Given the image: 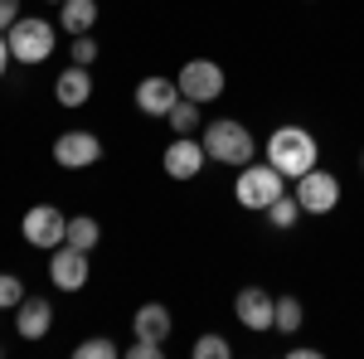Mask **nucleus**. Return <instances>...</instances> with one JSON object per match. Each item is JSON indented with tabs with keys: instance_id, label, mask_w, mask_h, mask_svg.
Segmentation results:
<instances>
[{
	"instance_id": "9b49d317",
	"label": "nucleus",
	"mask_w": 364,
	"mask_h": 359,
	"mask_svg": "<svg viewBox=\"0 0 364 359\" xmlns=\"http://www.w3.org/2000/svg\"><path fill=\"white\" fill-rule=\"evenodd\" d=\"M204 166H209V151H204V141H199V136H175L166 146V156H161V170H166L170 180H180V185L195 180Z\"/></svg>"
},
{
	"instance_id": "1a4fd4ad",
	"label": "nucleus",
	"mask_w": 364,
	"mask_h": 359,
	"mask_svg": "<svg viewBox=\"0 0 364 359\" xmlns=\"http://www.w3.org/2000/svg\"><path fill=\"white\" fill-rule=\"evenodd\" d=\"M87 272H92V252L73 248V243H58L49 252V282H54V291H83Z\"/></svg>"
},
{
	"instance_id": "20e7f679",
	"label": "nucleus",
	"mask_w": 364,
	"mask_h": 359,
	"mask_svg": "<svg viewBox=\"0 0 364 359\" xmlns=\"http://www.w3.org/2000/svg\"><path fill=\"white\" fill-rule=\"evenodd\" d=\"M287 194V175L277 166H267V161H248V166L238 170V180H233V199L243 204V209H267L272 199Z\"/></svg>"
},
{
	"instance_id": "f8f14e48",
	"label": "nucleus",
	"mask_w": 364,
	"mask_h": 359,
	"mask_svg": "<svg viewBox=\"0 0 364 359\" xmlns=\"http://www.w3.org/2000/svg\"><path fill=\"white\" fill-rule=\"evenodd\" d=\"M132 102H136L141 117H170V107L180 102V87L166 73H146L136 83V92H132Z\"/></svg>"
},
{
	"instance_id": "423d86ee",
	"label": "nucleus",
	"mask_w": 364,
	"mask_h": 359,
	"mask_svg": "<svg viewBox=\"0 0 364 359\" xmlns=\"http://www.w3.org/2000/svg\"><path fill=\"white\" fill-rule=\"evenodd\" d=\"M296 204H301V214H311V219H326V214H336L340 209V180L331 175V170L311 166L306 175H296Z\"/></svg>"
},
{
	"instance_id": "cd10ccee",
	"label": "nucleus",
	"mask_w": 364,
	"mask_h": 359,
	"mask_svg": "<svg viewBox=\"0 0 364 359\" xmlns=\"http://www.w3.org/2000/svg\"><path fill=\"white\" fill-rule=\"evenodd\" d=\"M287 355H291V359H316V355H321V350H311V345H291Z\"/></svg>"
},
{
	"instance_id": "a878e982",
	"label": "nucleus",
	"mask_w": 364,
	"mask_h": 359,
	"mask_svg": "<svg viewBox=\"0 0 364 359\" xmlns=\"http://www.w3.org/2000/svg\"><path fill=\"white\" fill-rule=\"evenodd\" d=\"M20 15H25V10H20V0H0V34H5V29L15 25Z\"/></svg>"
},
{
	"instance_id": "4be33fe9",
	"label": "nucleus",
	"mask_w": 364,
	"mask_h": 359,
	"mask_svg": "<svg viewBox=\"0 0 364 359\" xmlns=\"http://www.w3.org/2000/svg\"><path fill=\"white\" fill-rule=\"evenodd\" d=\"M68 63L92 68V63H97V39H92V34H73V44H68Z\"/></svg>"
},
{
	"instance_id": "5701e85b",
	"label": "nucleus",
	"mask_w": 364,
	"mask_h": 359,
	"mask_svg": "<svg viewBox=\"0 0 364 359\" xmlns=\"http://www.w3.org/2000/svg\"><path fill=\"white\" fill-rule=\"evenodd\" d=\"M20 301H25V282L15 272H0V311H15Z\"/></svg>"
},
{
	"instance_id": "412c9836",
	"label": "nucleus",
	"mask_w": 364,
	"mask_h": 359,
	"mask_svg": "<svg viewBox=\"0 0 364 359\" xmlns=\"http://www.w3.org/2000/svg\"><path fill=\"white\" fill-rule=\"evenodd\" d=\"M73 355L78 359H117L122 350H117V340H107V335H92V340H78Z\"/></svg>"
},
{
	"instance_id": "ddd939ff",
	"label": "nucleus",
	"mask_w": 364,
	"mask_h": 359,
	"mask_svg": "<svg viewBox=\"0 0 364 359\" xmlns=\"http://www.w3.org/2000/svg\"><path fill=\"white\" fill-rule=\"evenodd\" d=\"M54 331V301L49 296H25L15 306V335L20 340H44Z\"/></svg>"
},
{
	"instance_id": "2eb2a0df",
	"label": "nucleus",
	"mask_w": 364,
	"mask_h": 359,
	"mask_svg": "<svg viewBox=\"0 0 364 359\" xmlns=\"http://www.w3.org/2000/svg\"><path fill=\"white\" fill-rule=\"evenodd\" d=\"M54 102L68 112H78L92 102V68H78V63H68L63 73L54 78Z\"/></svg>"
},
{
	"instance_id": "f3484780",
	"label": "nucleus",
	"mask_w": 364,
	"mask_h": 359,
	"mask_svg": "<svg viewBox=\"0 0 364 359\" xmlns=\"http://www.w3.org/2000/svg\"><path fill=\"white\" fill-rule=\"evenodd\" d=\"M166 122H170V132H175V136H199V127H204V107L190 102V97H180V102L170 107Z\"/></svg>"
},
{
	"instance_id": "aec40b11",
	"label": "nucleus",
	"mask_w": 364,
	"mask_h": 359,
	"mask_svg": "<svg viewBox=\"0 0 364 359\" xmlns=\"http://www.w3.org/2000/svg\"><path fill=\"white\" fill-rule=\"evenodd\" d=\"M262 214H267V223H272V228H296V223L306 219V214H301V204H296V194H282V199H272Z\"/></svg>"
},
{
	"instance_id": "7ed1b4c3",
	"label": "nucleus",
	"mask_w": 364,
	"mask_h": 359,
	"mask_svg": "<svg viewBox=\"0 0 364 359\" xmlns=\"http://www.w3.org/2000/svg\"><path fill=\"white\" fill-rule=\"evenodd\" d=\"M5 39H10V58L25 63V68H39L58 49V29L44 15H20L15 25L5 29Z\"/></svg>"
},
{
	"instance_id": "a211bd4d",
	"label": "nucleus",
	"mask_w": 364,
	"mask_h": 359,
	"mask_svg": "<svg viewBox=\"0 0 364 359\" xmlns=\"http://www.w3.org/2000/svg\"><path fill=\"white\" fill-rule=\"evenodd\" d=\"M63 243H73V248L92 252L97 243H102V223L92 219V214H68V238Z\"/></svg>"
},
{
	"instance_id": "f257e3e1",
	"label": "nucleus",
	"mask_w": 364,
	"mask_h": 359,
	"mask_svg": "<svg viewBox=\"0 0 364 359\" xmlns=\"http://www.w3.org/2000/svg\"><path fill=\"white\" fill-rule=\"evenodd\" d=\"M262 151H267V166H277L287 180H296V175H306L311 166H321V141L311 136L306 127H296V122L277 127Z\"/></svg>"
},
{
	"instance_id": "c85d7f7f",
	"label": "nucleus",
	"mask_w": 364,
	"mask_h": 359,
	"mask_svg": "<svg viewBox=\"0 0 364 359\" xmlns=\"http://www.w3.org/2000/svg\"><path fill=\"white\" fill-rule=\"evenodd\" d=\"M360 170H364V151H360Z\"/></svg>"
},
{
	"instance_id": "9d476101",
	"label": "nucleus",
	"mask_w": 364,
	"mask_h": 359,
	"mask_svg": "<svg viewBox=\"0 0 364 359\" xmlns=\"http://www.w3.org/2000/svg\"><path fill=\"white\" fill-rule=\"evenodd\" d=\"M272 311H277V296L267 291V286H238V296H233V316H238V326L252 335L272 331Z\"/></svg>"
},
{
	"instance_id": "b1692460",
	"label": "nucleus",
	"mask_w": 364,
	"mask_h": 359,
	"mask_svg": "<svg viewBox=\"0 0 364 359\" xmlns=\"http://www.w3.org/2000/svg\"><path fill=\"white\" fill-rule=\"evenodd\" d=\"M228 355H233V345L224 335H199L195 340V359H228Z\"/></svg>"
},
{
	"instance_id": "393cba45",
	"label": "nucleus",
	"mask_w": 364,
	"mask_h": 359,
	"mask_svg": "<svg viewBox=\"0 0 364 359\" xmlns=\"http://www.w3.org/2000/svg\"><path fill=\"white\" fill-rule=\"evenodd\" d=\"M127 355H132V359H161V355H166V345H151V340H136V335H132V350H127Z\"/></svg>"
},
{
	"instance_id": "39448f33",
	"label": "nucleus",
	"mask_w": 364,
	"mask_h": 359,
	"mask_svg": "<svg viewBox=\"0 0 364 359\" xmlns=\"http://www.w3.org/2000/svg\"><path fill=\"white\" fill-rule=\"evenodd\" d=\"M175 87H180V97H190V102H199V107H209V102L224 97L228 73L214 63V58H185L180 73H175Z\"/></svg>"
},
{
	"instance_id": "c756f323",
	"label": "nucleus",
	"mask_w": 364,
	"mask_h": 359,
	"mask_svg": "<svg viewBox=\"0 0 364 359\" xmlns=\"http://www.w3.org/2000/svg\"><path fill=\"white\" fill-rule=\"evenodd\" d=\"M49 5H63V0H49Z\"/></svg>"
},
{
	"instance_id": "4468645a",
	"label": "nucleus",
	"mask_w": 364,
	"mask_h": 359,
	"mask_svg": "<svg viewBox=\"0 0 364 359\" xmlns=\"http://www.w3.org/2000/svg\"><path fill=\"white\" fill-rule=\"evenodd\" d=\"M170 331H175V316H170V306H166V301H146V306H136V316H132V335H136V340L170 345Z\"/></svg>"
},
{
	"instance_id": "6ab92c4d",
	"label": "nucleus",
	"mask_w": 364,
	"mask_h": 359,
	"mask_svg": "<svg viewBox=\"0 0 364 359\" xmlns=\"http://www.w3.org/2000/svg\"><path fill=\"white\" fill-rule=\"evenodd\" d=\"M301 326H306V306H301V296H277V311H272V331L296 335Z\"/></svg>"
},
{
	"instance_id": "f03ea898",
	"label": "nucleus",
	"mask_w": 364,
	"mask_h": 359,
	"mask_svg": "<svg viewBox=\"0 0 364 359\" xmlns=\"http://www.w3.org/2000/svg\"><path fill=\"white\" fill-rule=\"evenodd\" d=\"M199 141H204L209 161H219V166H228V170H243L252 156H257V141H252V132L238 117H214L209 127H199Z\"/></svg>"
},
{
	"instance_id": "6e6552de",
	"label": "nucleus",
	"mask_w": 364,
	"mask_h": 359,
	"mask_svg": "<svg viewBox=\"0 0 364 359\" xmlns=\"http://www.w3.org/2000/svg\"><path fill=\"white\" fill-rule=\"evenodd\" d=\"M54 161L63 170H92L102 161V136L92 127H68L54 136Z\"/></svg>"
},
{
	"instance_id": "dca6fc26",
	"label": "nucleus",
	"mask_w": 364,
	"mask_h": 359,
	"mask_svg": "<svg viewBox=\"0 0 364 359\" xmlns=\"http://www.w3.org/2000/svg\"><path fill=\"white\" fill-rule=\"evenodd\" d=\"M97 15H102L97 0H63V5H58V29H63L68 39H73V34H92V29H97Z\"/></svg>"
},
{
	"instance_id": "bb28decb",
	"label": "nucleus",
	"mask_w": 364,
	"mask_h": 359,
	"mask_svg": "<svg viewBox=\"0 0 364 359\" xmlns=\"http://www.w3.org/2000/svg\"><path fill=\"white\" fill-rule=\"evenodd\" d=\"M10 63H15V58H10V39L0 34V78H5V68H10Z\"/></svg>"
},
{
	"instance_id": "0eeeda50",
	"label": "nucleus",
	"mask_w": 364,
	"mask_h": 359,
	"mask_svg": "<svg viewBox=\"0 0 364 359\" xmlns=\"http://www.w3.org/2000/svg\"><path fill=\"white\" fill-rule=\"evenodd\" d=\"M20 238H25L29 248L54 252L68 238V214L58 204H34V209H25V219H20Z\"/></svg>"
}]
</instances>
